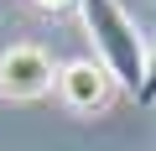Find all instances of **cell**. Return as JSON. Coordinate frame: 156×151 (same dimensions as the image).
Wrapping results in <instances>:
<instances>
[{
    "instance_id": "cell-1",
    "label": "cell",
    "mask_w": 156,
    "mask_h": 151,
    "mask_svg": "<svg viewBox=\"0 0 156 151\" xmlns=\"http://www.w3.org/2000/svg\"><path fill=\"white\" fill-rule=\"evenodd\" d=\"M78 11H83V31L94 37V52H99L104 73L120 89L140 94V84H146V47L135 37V21L120 11V0H78Z\"/></svg>"
},
{
    "instance_id": "cell-2",
    "label": "cell",
    "mask_w": 156,
    "mask_h": 151,
    "mask_svg": "<svg viewBox=\"0 0 156 151\" xmlns=\"http://www.w3.org/2000/svg\"><path fill=\"white\" fill-rule=\"evenodd\" d=\"M52 84H57V68L42 47L16 42L0 52V99H42Z\"/></svg>"
},
{
    "instance_id": "cell-3",
    "label": "cell",
    "mask_w": 156,
    "mask_h": 151,
    "mask_svg": "<svg viewBox=\"0 0 156 151\" xmlns=\"http://www.w3.org/2000/svg\"><path fill=\"white\" fill-rule=\"evenodd\" d=\"M115 78L104 73V63H89V57H78V63H62L57 68V94L68 99V110H104Z\"/></svg>"
},
{
    "instance_id": "cell-4",
    "label": "cell",
    "mask_w": 156,
    "mask_h": 151,
    "mask_svg": "<svg viewBox=\"0 0 156 151\" xmlns=\"http://www.w3.org/2000/svg\"><path fill=\"white\" fill-rule=\"evenodd\" d=\"M135 104H156V47L146 52V84H140V94H135Z\"/></svg>"
},
{
    "instance_id": "cell-5",
    "label": "cell",
    "mask_w": 156,
    "mask_h": 151,
    "mask_svg": "<svg viewBox=\"0 0 156 151\" xmlns=\"http://www.w3.org/2000/svg\"><path fill=\"white\" fill-rule=\"evenodd\" d=\"M37 11H68V5H78V0H31Z\"/></svg>"
}]
</instances>
